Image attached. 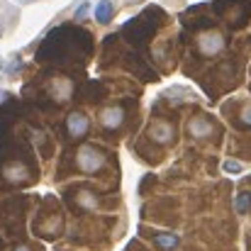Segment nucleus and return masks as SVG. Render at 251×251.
<instances>
[{
    "mask_svg": "<svg viewBox=\"0 0 251 251\" xmlns=\"http://www.w3.org/2000/svg\"><path fill=\"white\" fill-rule=\"evenodd\" d=\"M76 164H78V168L83 173H98L102 168V164H105V159H102V154L95 147H81L78 154H76Z\"/></svg>",
    "mask_w": 251,
    "mask_h": 251,
    "instance_id": "f257e3e1",
    "label": "nucleus"
},
{
    "mask_svg": "<svg viewBox=\"0 0 251 251\" xmlns=\"http://www.w3.org/2000/svg\"><path fill=\"white\" fill-rule=\"evenodd\" d=\"M122 122H125V110L120 105H110L100 112V129L105 132H115L117 127H122Z\"/></svg>",
    "mask_w": 251,
    "mask_h": 251,
    "instance_id": "f03ea898",
    "label": "nucleus"
},
{
    "mask_svg": "<svg viewBox=\"0 0 251 251\" xmlns=\"http://www.w3.org/2000/svg\"><path fill=\"white\" fill-rule=\"evenodd\" d=\"M90 127V120L85 117L83 112H74L69 120H66V129H69V137H83Z\"/></svg>",
    "mask_w": 251,
    "mask_h": 251,
    "instance_id": "7ed1b4c3",
    "label": "nucleus"
},
{
    "mask_svg": "<svg viewBox=\"0 0 251 251\" xmlns=\"http://www.w3.org/2000/svg\"><path fill=\"white\" fill-rule=\"evenodd\" d=\"M188 132L193 137H210L212 134V122L207 117H193L188 125Z\"/></svg>",
    "mask_w": 251,
    "mask_h": 251,
    "instance_id": "20e7f679",
    "label": "nucleus"
},
{
    "mask_svg": "<svg viewBox=\"0 0 251 251\" xmlns=\"http://www.w3.org/2000/svg\"><path fill=\"white\" fill-rule=\"evenodd\" d=\"M222 47H225V39H222L220 34H202V37H200V49H202V54H217Z\"/></svg>",
    "mask_w": 251,
    "mask_h": 251,
    "instance_id": "39448f33",
    "label": "nucleus"
},
{
    "mask_svg": "<svg viewBox=\"0 0 251 251\" xmlns=\"http://www.w3.org/2000/svg\"><path fill=\"white\" fill-rule=\"evenodd\" d=\"M93 15H95V20H98L100 25H107V22L115 17V5H112V0H98Z\"/></svg>",
    "mask_w": 251,
    "mask_h": 251,
    "instance_id": "423d86ee",
    "label": "nucleus"
},
{
    "mask_svg": "<svg viewBox=\"0 0 251 251\" xmlns=\"http://www.w3.org/2000/svg\"><path fill=\"white\" fill-rule=\"evenodd\" d=\"M173 127L168 125V122H156L154 125V129H151V137L156 139V142H161V144H166V142H171L173 139Z\"/></svg>",
    "mask_w": 251,
    "mask_h": 251,
    "instance_id": "0eeeda50",
    "label": "nucleus"
},
{
    "mask_svg": "<svg viewBox=\"0 0 251 251\" xmlns=\"http://www.w3.org/2000/svg\"><path fill=\"white\" fill-rule=\"evenodd\" d=\"M154 242H156L161 249L171 251V249H176V247H178V242H180V239H178L176 234H171V232H161V234H156V237H154Z\"/></svg>",
    "mask_w": 251,
    "mask_h": 251,
    "instance_id": "6e6552de",
    "label": "nucleus"
},
{
    "mask_svg": "<svg viewBox=\"0 0 251 251\" xmlns=\"http://www.w3.org/2000/svg\"><path fill=\"white\" fill-rule=\"evenodd\" d=\"M234 207H237V212H239V215H247V212H249L251 210V193L249 190H244V193H239V195H237Z\"/></svg>",
    "mask_w": 251,
    "mask_h": 251,
    "instance_id": "1a4fd4ad",
    "label": "nucleus"
},
{
    "mask_svg": "<svg viewBox=\"0 0 251 251\" xmlns=\"http://www.w3.org/2000/svg\"><path fill=\"white\" fill-rule=\"evenodd\" d=\"M225 171H227V173H242V171H244V164L229 159V161H225Z\"/></svg>",
    "mask_w": 251,
    "mask_h": 251,
    "instance_id": "9d476101",
    "label": "nucleus"
},
{
    "mask_svg": "<svg viewBox=\"0 0 251 251\" xmlns=\"http://www.w3.org/2000/svg\"><path fill=\"white\" fill-rule=\"evenodd\" d=\"M88 7H90V5H88V2H81V5H78V10H76V20H81V17H85V12H88Z\"/></svg>",
    "mask_w": 251,
    "mask_h": 251,
    "instance_id": "9b49d317",
    "label": "nucleus"
},
{
    "mask_svg": "<svg viewBox=\"0 0 251 251\" xmlns=\"http://www.w3.org/2000/svg\"><path fill=\"white\" fill-rule=\"evenodd\" d=\"M242 117H244V122H247V125H251V105L244 110V115H242Z\"/></svg>",
    "mask_w": 251,
    "mask_h": 251,
    "instance_id": "f8f14e48",
    "label": "nucleus"
},
{
    "mask_svg": "<svg viewBox=\"0 0 251 251\" xmlns=\"http://www.w3.org/2000/svg\"><path fill=\"white\" fill-rule=\"evenodd\" d=\"M15 251H32V249H29V247H17Z\"/></svg>",
    "mask_w": 251,
    "mask_h": 251,
    "instance_id": "ddd939ff",
    "label": "nucleus"
}]
</instances>
